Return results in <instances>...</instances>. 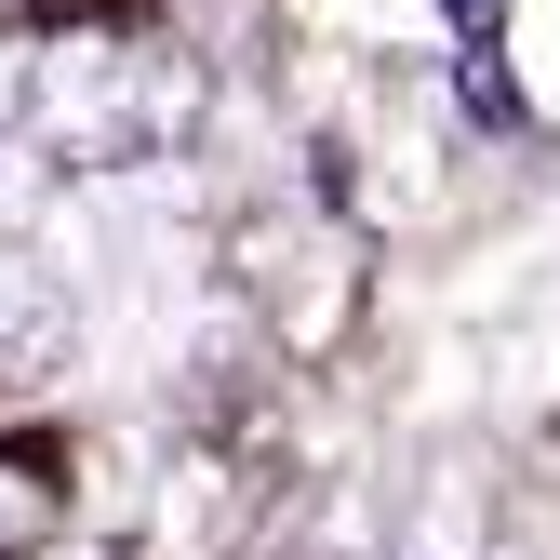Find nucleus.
Returning <instances> with one entry per match:
<instances>
[{"instance_id": "obj_1", "label": "nucleus", "mask_w": 560, "mask_h": 560, "mask_svg": "<svg viewBox=\"0 0 560 560\" xmlns=\"http://www.w3.org/2000/svg\"><path fill=\"white\" fill-rule=\"evenodd\" d=\"M27 120L67 174H133L214 120V67L161 27H54L27 54Z\"/></svg>"}, {"instance_id": "obj_2", "label": "nucleus", "mask_w": 560, "mask_h": 560, "mask_svg": "<svg viewBox=\"0 0 560 560\" xmlns=\"http://www.w3.org/2000/svg\"><path fill=\"white\" fill-rule=\"evenodd\" d=\"M54 347H67V280L27 241H0V387H27Z\"/></svg>"}, {"instance_id": "obj_3", "label": "nucleus", "mask_w": 560, "mask_h": 560, "mask_svg": "<svg viewBox=\"0 0 560 560\" xmlns=\"http://www.w3.org/2000/svg\"><path fill=\"white\" fill-rule=\"evenodd\" d=\"M454 107H467L480 133H521V81H508L494 54H467V67H454Z\"/></svg>"}, {"instance_id": "obj_4", "label": "nucleus", "mask_w": 560, "mask_h": 560, "mask_svg": "<svg viewBox=\"0 0 560 560\" xmlns=\"http://www.w3.org/2000/svg\"><path fill=\"white\" fill-rule=\"evenodd\" d=\"M441 14H454V40H480V54L508 40V0H441Z\"/></svg>"}]
</instances>
